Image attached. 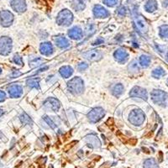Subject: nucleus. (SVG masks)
Here are the masks:
<instances>
[{"mask_svg": "<svg viewBox=\"0 0 168 168\" xmlns=\"http://www.w3.org/2000/svg\"><path fill=\"white\" fill-rule=\"evenodd\" d=\"M67 88L69 92L74 95L82 94L84 92V82L81 77H75L67 83Z\"/></svg>", "mask_w": 168, "mask_h": 168, "instance_id": "obj_1", "label": "nucleus"}, {"mask_svg": "<svg viewBox=\"0 0 168 168\" xmlns=\"http://www.w3.org/2000/svg\"><path fill=\"white\" fill-rule=\"evenodd\" d=\"M72 21H73V15L68 9H63L59 12L56 17V23L60 26H69Z\"/></svg>", "mask_w": 168, "mask_h": 168, "instance_id": "obj_2", "label": "nucleus"}, {"mask_svg": "<svg viewBox=\"0 0 168 168\" xmlns=\"http://www.w3.org/2000/svg\"><path fill=\"white\" fill-rule=\"evenodd\" d=\"M145 119H146V115L144 112L138 108L133 109L129 115V121L135 126L141 125L145 122Z\"/></svg>", "mask_w": 168, "mask_h": 168, "instance_id": "obj_3", "label": "nucleus"}, {"mask_svg": "<svg viewBox=\"0 0 168 168\" xmlns=\"http://www.w3.org/2000/svg\"><path fill=\"white\" fill-rule=\"evenodd\" d=\"M134 26L136 27V29L142 35H145L148 31V25L147 23L145 20V19L142 17V15L138 14L136 11H134Z\"/></svg>", "mask_w": 168, "mask_h": 168, "instance_id": "obj_4", "label": "nucleus"}, {"mask_svg": "<svg viewBox=\"0 0 168 168\" xmlns=\"http://www.w3.org/2000/svg\"><path fill=\"white\" fill-rule=\"evenodd\" d=\"M12 40L8 36H2L0 37V55L2 56H8L11 52Z\"/></svg>", "mask_w": 168, "mask_h": 168, "instance_id": "obj_5", "label": "nucleus"}, {"mask_svg": "<svg viewBox=\"0 0 168 168\" xmlns=\"http://www.w3.org/2000/svg\"><path fill=\"white\" fill-rule=\"evenodd\" d=\"M150 97L156 104L164 105L166 104V101L167 99V94L161 90L155 89L151 92Z\"/></svg>", "mask_w": 168, "mask_h": 168, "instance_id": "obj_6", "label": "nucleus"}, {"mask_svg": "<svg viewBox=\"0 0 168 168\" xmlns=\"http://www.w3.org/2000/svg\"><path fill=\"white\" fill-rule=\"evenodd\" d=\"M130 96L132 98L138 101H146L148 99V94L146 90L140 87H133L130 93Z\"/></svg>", "mask_w": 168, "mask_h": 168, "instance_id": "obj_7", "label": "nucleus"}, {"mask_svg": "<svg viewBox=\"0 0 168 168\" xmlns=\"http://www.w3.org/2000/svg\"><path fill=\"white\" fill-rule=\"evenodd\" d=\"M105 115V111L102 108H93L88 114H87V119L91 123H97L101 120Z\"/></svg>", "mask_w": 168, "mask_h": 168, "instance_id": "obj_8", "label": "nucleus"}, {"mask_svg": "<svg viewBox=\"0 0 168 168\" xmlns=\"http://www.w3.org/2000/svg\"><path fill=\"white\" fill-rule=\"evenodd\" d=\"M14 15L8 10L0 11V25L4 27H8L14 22Z\"/></svg>", "mask_w": 168, "mask_h": 168, "instance_id": "obj_9", "label": "nucleus"}, {"mask_svg": "<svg viewBox=\"0 0 168 168\" xmlns=\"http://www.w3.org/2000/svg\"><path fill=\"white\" fill-rule=\"evenodd\" d=\"M44 108L47 111L57 112L61 108V103L55 97H49L44 102Z\"/></svg>", "mask_w": 168, "mask_h": 168, "instance_id": "obj_10", "label": "nucleus"}, {"mask_svg": "<svg viewBox=\"0 0 168 168\" xmlns=\"http://www.w3.org/2000/svg\"><path fill=\"white\" fill-rule=\"evenodd\" d=\"M10 6L17 13H24L27 9L25 0H10Z\"/></svg>", "mask_w": 168, "mask_h": 168, "instance_id": "obj_11", "label": "nucleus"}, {"mask_svg": "<svg viewBox=\"0 0 168 168\" xmlns=\"http://www.w3.org/2000/svg\"><path fill=\"white\" fill-rule=\"evenodd\" d=\"M94 15L97 19H105L109 16V12L107 8L103 7L100 4H96L93 9Z\"/></svg>", "mask_w": 168, "mask_h": 168, "instance_id": "obj_12", "label": "nucleus"}, {"mask_svg": "<svg viewBox=\"0 0 168 168\" xmlns=\"http://www.w3.org/2000/svg\"><path fill=\"white\" fill-rule=\"evenodd\" d=\"M83 57L86 58L87 60L90 61H97L102 59L103 55L102 53L98 51V50H91L83 54Z\"/></svg>", "mask_w": 168, "mask_h": 168, "instance_id": "obj_13", "label": "nucleus"}, {"mask_svg": "<svg viewBox=\"0 0 168 168\" xmlns=\"http://www.w3.org/2000/svg\"><path fill=\"white\" fill-rule=\"evenodd\" d=\"M114 57L115 58V60L120 62V63H124L129 58V54L124 50V49L120 48L116 50L114 53Z\"/></svg>", "mask_w": 168, "mask_h": 168, "instance_id": "obj_14", "label": "nucleus"}, {"mask_svg": "<svg viewBox=\"0 0 168 168\" xmlns=\"http://www.w3.org/2000/svg\"><path fill=\"white\" fill-rule=\"evenodd\" d=\"M68 36L71 39H72V40L79 41V40H81L83 37V32H82V30L80 27L75 26L73 28H71V30H69Z\"/></svg>", "mask_w": 168, "mask_h": 168, "instance_id": "obj_15", "label": "nucleus"}, {"mask_svg": "<svg viewBox=\"0 0 168 168\" xmlns=\"http://www.w3.org/2000/svg\"><path fill=\"white\" fill-rule=\"evenodd\" d=\"M85 141L88 146H92L93 148H99L101 146V142L99 139L94 134L87 135L85 137Z\"/></svg>", "mask_w": 168, "mask_h": 168, "instance_id": "obj_16", "label": "nucleus"}, {"mask_svg": "<svg viewBox=\"0 0 168 168\" xmlns=\"http://www.w3.org/2000/svg\"><path fill=\"white\" fill-rule=\"evenodd\" d=\"M8 94L12 97H19L23 94V87L20 85H12L8 87Z\"/></svg>", "mask_w": 168, "mask_h": 168, "instance_id": "obj_17", "label": "nucleus"}, {"mask_svg": "<svg viewBox=\"0 0 168 168\" xmlns=\"http://www.w3.org/2000/svg\"><path fill=\"white\" fill-rule=\"evenodd\" d=\"M40 51L42 55L48 56L52 54L54 49H53V45L50 42H44L40 46Z\"/></svg>", "mask_w": 168, "mask_h": 168, "instance_id": "obj_18", "label": "nucleus"}, {"mask_svg": "<svg viewBox=\"0 0 168 168\" xmlns=\"http://www.w3.org/2000/svg\"><path fill=\"white\" fill-rule=\"evenodd\" d=\"M54 41H55V44H56V46H58L59 48L66 49L67 47H69V45H70V43H69L68 40L63 35L56 36Z\"/></svg>", "mask_w": 168, "mask_h": 168, "instance_id": "obj_19", "label": "nucleus"}, {"mask_svg": "<svg viewBox=\"0 0 168 168\" xmlns=\"http://www.w3.org/2000/svg\"><path fill=\"white\" fill-rule=\"evenodd\" d=\"M71 6L75 11H82L86 4L84 0H71Z\"/></svg>", "mask_w": 168, "mask_h": 168, "instance_id": "obj_20", "label": "nucleus"}, {"mask_svg": "<svg viewBox=\"0 0 168 168\" xmlns=\"http://www.w3.org/2000/svg\"><path fill=\"white\" fill-rule=\"evenodd\" d=\"M145 9L148 13H153L158 8V4H157L156 0H148L145 4Z\"/></svg>", "mask_w": 168, "mask_h": 168, "instance_id": "obj_21", "label": "nucleus"}, {"mask_svg": "<svg viewBox=\"0 0 168 168\" xmlns=\"http://www.w3.org/2000/svg\"><path fill=\"white\" fill-rule=\"evenodd\" d=\"M59 72H60L61 76L62 77L68 78V77H70L71 75L73 74V69L70 66H64V67H61Z\"/></svg>", "mask_w": 168, "mask_h": 168, "instance_id": "obj_22", "label": "nucleus"}, {"mask_svg": "<svg viewBox=\"0 0 168 168\" xmlns=\"http://www.w3.org/2000/svg\"><path fill=\"white\" fill-rule=\"evenodd\" d=\"M124 87L123 85L121 83H118V84H115L114 86L113 87L112 94L115 97H120V95H122L124 94Z\"/></svg>", "mask_w": 168, "mask_h": 168, "instance_id": "obj_23", "label": "nucleus"}, {"mask_svg": "<svg viewBox=\"0 0 168 168\" xmlns=\"http://www.w3.org/2000/svg\"><path fill=\"white\" fill-rule=\"evenodd\" d=\"M144 168H159V166L157 164L156 161L154 158H148L144 161L143 165Z\"/></svg>", "mask_w": 168, "mask_h": 168, "instance_id": "obj_24", "label": "nucleus"}, {"mask_svg": "<svg viewBox=\"0 0 168 168\" xmlns=\"http://www.w3.org/2000/svg\"><path fill=\"white\" fill-rule=\"evenodd\" d=\"M27 86L30 88L40 89V78H30L28 79L26 82Z\"/></svg>", "mask_w": 168, "mask_h": 168, "instance_id": "obj_25", "label": "nucleus"}, {"mask_svg": "<svg viewBox=\"0 0 168 168\" xmlns=\"http://www.w3.org/2000/svg\"><path fill=\"white\" fill-rule=\"evenodd\" d=\"M44 59H42L41 57L39 56H35L32 57L31 59H30V66L31 67H40L41 64L44 63Z\"/></svg>", "mask_w": 168, "mask_h": 168, "instance_id": "obj_26", "label": "nucleus"}, {"mask_svg": "<svg viewBox=\"0 0 168 168\" xmlns=\"http://www.w3.org/2000/svg\"><path fill=\"white\" fill-rule=\"evenodd\" d=\"M128 71H130L132 74L138 73L140 71V67L138 66V62L136 61H132L130 63L128 66Z\"/></svg>", "mask_w": 168, "mask_h": 168, "instance_id": "obj_27", "label": "nucleus"}, {"mask_svg": "<svg viewBox=\"0 0 168 168\" xmlns=\"http://www.w3.org/2000/svg\"><path fill=\"white\" fill-rule=\"evenodd\" d=\"M150 61H151L150 56H147V55H142L140 57V64L143 67H149Z\"/></svg>", "mask_w": 168, "mask_h": 168, "instance_id": "obj_28", "label": "nucleus"}, {"mask_svg": "<svg viewBox=\"0 0 168 168\" xmlns=\"http://www.w3.org/2000/svg\"><path fill=\"white\" fill-rule=\"evenodd\" d=\"M20 120H21L23 124H25V125H32L33 124V121L31 120V118L26 113H23L21 114Z\"/></svg>", "mask_w": 168, "mask_h": 168, "instance_id": "obj_29", "label": "nucleus"}, {"mask_svg": "<svg viewBox=\"0 0 168 168\" xmlns=\"http://www.w3.org/2000/svg\"><path fill=\"white\" fill-rule=\"evenodd\" d=\"M96 27H95V25L93 24V23H88L86 25V28H85V33H86L87 36V38L89 37L90 35H93L94 34V32L96 31Z\"/></svg>", "mask_w": 168, "mask_h": 168, "instance_id": "obj_30", "label": "nucleus"}, {"mask_svg": "<svg viewBox=\"0 0 168 168\" xmlns=\"http://www.w3.org/2000/svg\"><path fill=\"white\" fill-rule=\"evenodd\" d=\"M165 74H166V72H165L164 69L161 67H156L152 71V77L155 78H160L161 77H163Z\"/></svg>", "mask_w": 168, "mask_h": 168, "instance_id": "obj_31", "label": "nucleus"}, {"mask_svg": "<svg viewBox=\"0 0 168 168\" xmlns=\"http://www.w3.org/2000/svg\"><path fill=\"white\" fill-rule=\"evenodd\" d=\"M159 35L161 38H168V25H163L159 28Z\"/></svg>", "mask_w": 168, "mask_h": 168, "instance_id": "obj_32", "label": "nucleus"}, {"mask_svg": "<svg viewBox=\"0 0 168 168\" xmlns=\"http://www.w3.org/2000/svg\"><path fill=\"white\" fill-rule=\"evenodd\" d=\"M43 119H44V120H45L46 123L48 124V125L51 128V129H56V128L57 127V124H56L50 117H48V116H44Z\"/></svg>", "mask_w": 168, "mask_h": 168, "instance_id": "obj_33", "label": "nucleus"}, {"mask_svg": "<svg viewBox=\"0 0 168 168\" xmlns=\"http://www.w3.org/2000/svg\"><path fill=\"white\" fill-rule=\"evenodd\" d=\"M103 3L108 7H114L118 4L119 0H103Z\"/></svg>", "mask_w": 168, "mask_h": 168, "instance_id": "obj_34", "label": "nucleus"}, {"mask_svg": "<svg viewBox=\"0 0 168 168\" xmlns=\"http://www.w3.org/2000/svg\"><path fill=\"white\" fill-rule=\"evenodd\" d=\"M117 14L120 16H121V17L125 16V15H127V8L124 7V6H121V7H120L117 9Z\"/></svg>", "mask_w": 168, "mask_h": 168, "instance_id": "obj_35", "label": "nucleus"}, {"mask_svg": "<svg viewBox=\"0 0 168 168\" xmlns=\"http://www.w3.org/2000/svg\"><path fill=\"white\" fill-rule=\"evenodd\" d=\"M13 61L15 64L19 65V66H22L23 65V59L22 57L19 55H15L14 58H13Z\"/></svg>", "mask_w": 168, "mask_h": 168, "instance_id": "obj_36", "label": "nucleus"}, {"mask_svg": "<svg viewBox=\"0 0 168 168\" xmlns=\"http://www.w3.org/2000/svg\"><path fill=\"white\" fill-rule=\"evenodd\" d=\"M77 67L79 71H83L88 68V64L86 63V62H82V63L78 64V66Z\"/></svg>", "mask_w": 168, "mask_h": 168, "instance_id": "obj_37", "label": "nucleus"}, {"mask_svg": "<svg viewBox=\"0 0 168 168\" xmlns=\"http://www.w3.org/2000/svg\"><path fill=\"white\" fill-rule=\"evenodd\" d=\"M20 75H21V72H20L19 70H15V69H14V71H12V74L10 75V77H11L12 78H14V77H19Z\"/></svg>", "mask_w": 168, "mask_h": 168, "instance_id": "obj_38", "label": "nucleus"}, {"mask_svg": "<svg viewBox=\"0 0 168 168\" xmlns=\"http://www.w3.org/2000/svg\"><path fill=\"white\" fill-rule=\"evenodd\" d=\"M5 99H6V94H5L4 91H1L0 90V103L1 102H4Z\"/></svg>", "mask_w": 168, "mask_h": 168, "instance_id": "obj_39", "label": "nucleus"}, {"mask_svg": "<svg viewBox=\"0 0 168 168\" xmlns=\"http://www.w3.org/2000/svg\"><path fill=\"white\" fill-rule=\"evenodd\" d=\"M104 42V40L103 39V38H97L96 41H94V45H100V44H103Z\"/></svg>", "mask_w": 168, "mask_h": 168, "instance_id": "obj_40", "label": "nucleus"}, {"mask_svg": "<svg viewBox=\"0 0 168 168\" xmlns=\"http://www.w3.org/2000/svg\"><path fill=\"white\" fill-rule=\"evenodd\" d=\"M162 5H163V7L165 8L168 7V0H163V1H162Z\"/></svg>", "mask_w": 168, "mask_h": 168, "instance_id": "obj_41", "label": "nucleus"}, {"mask_svg": "<svg viewBox=\"0 0 168 168\" xmlns=\"http://www.w3.org/2000/svg\"><path fill=\"white\" fill-rule=\"evenodd\" d=\"M3 114H4V111H3V110H2V109L0 108V117L3 115Z\"/></svg>", "mask_w": 168, "mask_h": 168, "instance_id": "obj_42", "label": "nucleus"}, {"mask_svg": "<svg viewBox=\"0 0 168 168\" xmlns=\"http://www.w3.org/2000/svg\"><path fill=\"white\" fill-rule=\"evenodd\" d=\"M1 73H2V69L0 68V75H1Z\"/></svg>", "mask_w": 168, "mask_h": 168, "instance_id": "obj_43", "label": "nucleus"}, {"mask_svg": "<svg viewBox=\"0 0 168 168\" xmlns=\"http://www.w3.org/2000/svg\"><path fill=\"white\" fill-rule=\"evenodd\" d=\"M166 84H167V86H168V79L166 80Z\"/></svg>", "mask_w": 168, "mask_h": 168, "instance_id": "obj_44", "label": "nucleus"}, {"mask_svg": "<svg viewBox=\"0 0 168 168\" xmlns=\"http://www.w3.org/2000/svg\"><path fill=\"white\" fill-rule=\"evenodd\" d=\"M167 56V60H168V54H167V56Z\"/></svg>", "mask_w": 168, "mask_h": 168, "instance_id": "obj_45", "label": "nucleus"}]
</instances>
